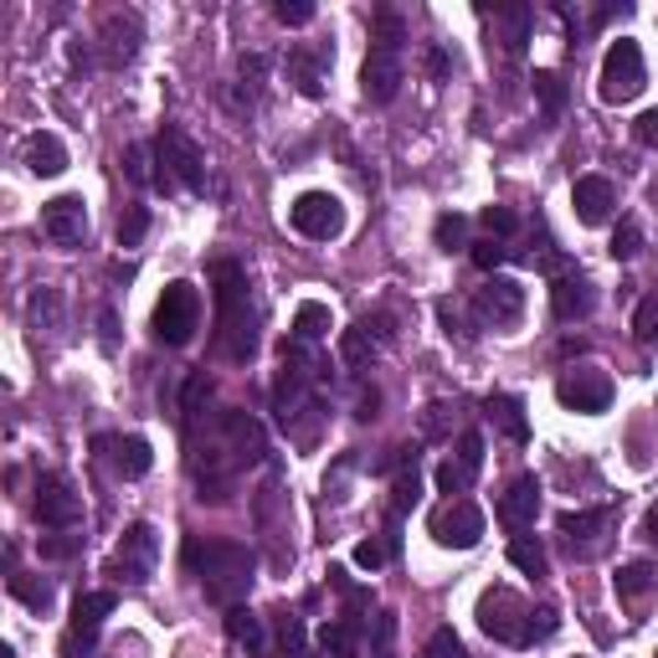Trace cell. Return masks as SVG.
<instances>
[{
  "label": "cell",
  "instance_id": "cell-1",
  "mask_svg": "<svg viewBox=\"0 0 658 658\" xmlns=\"http://www.w3.org/2000/svg\"><path fill=\"white\" fill-rule=\"evenodd\" d=\"M211 283H217V350L232 365H248L257 355V325H263L252 283L232 257L211 263Z\"/></svg>",
  "mask_w": 658,
  "mask_h": 658
},
{
  "label": "cell",
  "instance_id": "cell-2",
  "mask_svg": "<svg viewBox=\"0 0 658 658\" xmlns=\"http://www.w3.org/2000/svg\"><path fill=\"white\" fill-rule=\"evenodd\" d=\"M186 566L217 607H242L252 581H257V556L237 540H201L196 535V540H186Z\"/></svg>",
  "mask_w": 658,
  "mask_h": 658
},
{
  "label": "cell",
  "instance_id": "cell-3",
  "mask_svg": "<svg viewBox=\"0 0 658 658\" xmlns=\"http://www.w3.org/2000/svg\"><path fill=\"white\" fill-rule=\"evenodd\" d=\"M155 190H190V196H201L206 190V160L201 150L190 144V134H180L175 124L160 129L155 140Z\"/></svg>",
  "mask_w": 658,
  "mask_h": 658
},
{
  "label": "cell",
  "instance_id": "cell-4",
  "mask_svg": "<svg viewBox=\"0 0 658 658\" xmlns=\"http://www.w3.org/2000/svg\"><path fill=\"white\" fill-rule=\"evenodd\" d=\"M201 329V288L186 278L165 283L155 304V340L160 346H190V335Z\"/></svg>",
  "mask_w": 658,
  "mask_h": 658
},
{
  "label": "cell",
  "instance_id": "cell-5",
  "mask_svg": "<svg viewBox=\"0 0 658 658\" xmlns=\"http://www.w3.org/2000/svg\"><path fill=\"white\" fill-rule=\"evenodd\" d=\"M648 83V67H643V52L633 36H617L602 57V78H596V98L602 103H633Z\"/></svg>",
  "mask_w": 658,
  "mask_h": 658
},
{
  "label": "cell",
  "instance_id": "cell-6",
  "mask_svg": "<svg viewBox=\"0 0 658 658\" xmlns=\"http://www.w3.org/2000/svg\"><path fill=\"white\" fill-rule=\"evenodd\" d=\"M612 376L602 371V365H571V371H561V381H556V402H561L566 412H581V417H596V412L612 407Z\"/></svg>",
  "mask_w": 658,
  "mask_h": 658
},
{
  "label": "cell",
  "instance_id": "cell-7",
  "mask_svg": "<svg viewBox=\"0 0 658 658\" xmlns=\"http://www.w3.org/2000/svg\"><path fill=\"white\" fill-rule=\"evenodd\" d=\"M525 623H530V607H525L509 586H494V592L479 596V627H484L494 643L525 648Z\"/></svg>",
  "mask_w": 658,
  "mask_h": 658
},
{
  "label": "cell",
  "instance_id": "cell-8",
  "mask_svg": "<svg viewBox=\"0 0 658 658\" xmlns=\"http://www.w3.org/2000/svg\"><path fill=\"white\" fill-rule=\"evenodd\" d=\"M288 221H294L298 237L329 242V237L346 232V206H340V196H329V190H304V196L288 206Z\"/></svg>",
  "mask_w": 658,
  "mask_h": 658
},
{
  "label": "cell",
  "instance_id": "cell-9",
  "mask_svg": "<svg viewBox=\"0 0 658 658\" xmlns=\"http://www.w3.org/2000/svg\"><path fill=\"white\" fill-rule=\"evenodd\" d=\"M432 540L442 550H473L484 540V509L473 500H448L432 509Z\"/></svg>",
  "mask_w": 658,
  "mask_h": 658
},
{
  "label": "cell",
  "instance_id": "cell-10",
  "mask_svg": "<svg viewBox=\"0 0 658 658\" xmlns=\"http://www.w3.org/2000/svg\"><path fill=\"white\" fill-rule=\"evenodd\" d=\"M155 556H160V540H155V525H129L124 540H119V550H113V566L109 577L129 581V586H144L150 581V571H155Z\"/></svg>",
  "mask_w": 658,
  "mask_h": 658
},
{
  "label": "cell",
  "instance_id": "cell-11",
  "mask_svg": "<svg viewBox=\"0 0 658 658\" xmlns=\"http://www.w3.org/2000/svg\"><path fill=\"white\" fill-rule=\"evenodd\" d=\"M402 78H407L402 47H392V42H371L365 67H361V94L371 98V103H392V98L402 94Z\"/></svg>",
  "mask_w": 658,
  "mask_h": 658
},
{
  "label": "cell",
  "instance_id": "cell-12",
  "mask_svg": "<svg viewBox=\"0 0 658 658\" xmlns=\"http://www.w3.org/2000/svg\"><path fill=\"white\" fill-rule=\"evenodd\" d=\"M113 612V592H83L78 602H73V627H67V658H78V654H94V643H98V627H103V617Z\"/></svg>",
  "mask_w": 658,
  "mask_h": 658
},
{
  "label": "cell",
  "instance_id": "cell-13",
  "mask_svg": "<svg viewBox=\"0 0 658 658\" xmlns=\"http://www.w3.org/2000/svg\"><path fill=\"white\" fill-rule=\"evenodd\" d=\"M78 515H83V504L73 494V484H67L63 473H42L36 479V519L52 525V530H67V525H78Z\"/></svg>",
  "mask_w": 658,
  "mask_h": 658
},
{
  "label": "cell",
  "instance_id": "cell-14",
  "mask_svg": "<svg viewBox=\"0 0 658 658\" xmlns=\"http://www.w3.org/2000/svg\"><path fill=\"white\" fill-rule=\"evenodd\" d=\"M484 21H494V42H500L509 57H525L535 32V11L525 0H504V6H484Z\"/></svg>",
  "mask_w": 658,
  "mask_h": 658
},
{
  "label": "cell",
  "instance_id": "cell-15",
  "mask_svg": "<svg viewBox=\"0 0 658 658\" xmlns=\"http://www.w3.org/2000/svg\"><path fill=\"white\" fill-rule=\"evenodd\" d=\"M550 309H556V319H561V325H571V319H592V309H596L592 278H586V273H577V267L556 273V278H550Z\"/></svg>",
  "mask_w": 658,
  "mask_h": 658
},
{
  "label": "cell",
  "instance_id": "cell-16",
  "mask_svg": "<svg viewBox=\"0 0 658 658\" xmlns=\"http://www.w3.org/2000/svg\"><path fill=\"white\" fill-rule=\"evenodd\" d=\"M42 232L57 248H78L83 237H88V206H83V196H52L42 206Z\"/></svg>",
  "mask_w": 658,
  "mask_h": 658
},
{
  "label": "cell",
  "instance_id": "cell-17",
  "mask_svg": "<svg viewBox=\"0 0 658 658\" xmlns=\"http://www.w3.org/2000/svg\"><path fill=\"white\" fill-rule=\"evenodd\" d=\"M535 515H540V479H535V473H519L515 484L500 494V525L525 535L535 525Z\"/></svg>",
  "mask_w": 658,
  "mask_h": 658
},
{
  "label": "cell",
  "instance_id": "cell-18",
  "mask_svg": "<svg viewBox=\"0 0 658 658\" xmlns=\"http://www.w3.org/2000/svg\"><path fill=\"white\" fill-rule=\"evenodd\" d=\"M479 314H484L489 325H515L519 314H525V288L515 278H504V273H489V283L479 288Z\"/></svg>",
  "mask_w": 658,
  "mask_h": 658
},
{
  "label": "cell",
  "instance_id": "cell-19",
  "mask_svg": "<svg viewBox=\"0 0 658 658\" xmlns=\"http://www.w3.org/2000/svg\"><path fill=\"white\" fill-rule=\"evenodd\" d=\"M571 206H577L581 227H602L617 211V186H612L607 175H581L577 186H571Z\"/></svg>",
  "mask_w": 658,
  "mask_h": 658
},
{
  "label": "cell",
  "instance_id": "cell-20",
  "mask_svg": "<svg viewBox=\"0 0 658 658\" xmlns=\"http://www.w3.org/2000/svg\"><path fill=\"white\" fill-rule=\"evenodd\" d=\"M94 448L109 458L119 479H144V473L155 469V453H150V442L144 438H98Z\"/></svg>",
  "mask_w": 658,
  "mask_h": 658
},
{
  "label": "cell",
  "instance_id": "cell-21",
  "mask_svg": "<svg viewBox=\"0 0 658 658\" xmlns=\"http://www.w3.org/2000/svg\"><path fill=\"white\" fill-rule=\"evenodd\" d=\"M612 525H617V509H607V504H602V509H566V515L556 519V530H561L566 540H571V550H577V546H592V540H602V535H607Z\"/></svg>",
  "mask_w": 658,
  "mask_h": 658
},
{
  "label": "cell",
  "instance_id": "cell-22",
  "mask_svg": "<svg viewBox=\"0 0 658 658\" xmlns=\"http://www.w3.org/2000/svg\"><path fill=\"white\" fill-rule=\"evenodd\" d=\"M98 36H103V63L109 67L134 63V52H140V17H119V11H113Z\"/></svg>",
  "mask_w": 658,
  "mask_h": 658
},
{
  "label": "cell",
  "instance_id": "cell-23",
  "mask_svg": "<svg viewBox=\"0 0 658 658\" xmlns=\"http://www.w3.org/2000/svg\"><path fill=\"white\" fill-rule=\"evenodd\" d=\"M423 453L417 448H396V484H392V515H407L423 500Z\"/></svg>",
  "mask_w": 658,
  "mask_h": 658
},
{
  "label": "cell",
  "instance_id": "cell-24",
  "mask_svg": "<svg viewBox=\"0 0 658 658\" xmlns=\"http://www.w3.org/2000/svg\"><path fill=\"white\" fill-rule=\"evenodd\" d=\"M489 417H494V427H500L509 442H530V417H525V402L509 392H494L489 396Z\"/></svg>",
  "mask_w": 658,
  "mask_h": 658
},
{
  "label": "cell",
  "instance_id": "cell-25",
  "mask_svg": "<svg viewBox=\"0 0 658 658\" xmlns=\"http://www.w3.org/2000/svg\"><path fill=\"white\" fill-rule=\"evenodd\" d=\"M319 648H325L329 658H361V623L355 617H335V623L319 627Z\"/></svg>",
  "mask_w": 658,
  "mask_h": 658
},
{
  "label": "cell",
  "instance_id": "cell-26",
  "mask_svg": "<svg viewBox=\"0 0 658 658\" xmlns=\"http://www.w3.org/2000/svg\"><path fill=\"white\" fill-rule=\"evenodd\" d=\"M26 171L32 175H63L67 171V144L57 134H32L26 140Z\"/></svg>",
  "mask_w": 658,
  "mask_h": 658
},
{
  "label": "cell",
  "instance_id": "cell-27",
  "mask_svg": "<svg viewBox=\"0 0 658 658\" xmlns=\"http://www.w3.org/2000/svg\"><path fill=\"white\" fill-rule=\"evenodd\" d=\"M227 638L237 648H248V654H263L267 648V633H263V617L252 607H227Z\"/></svg>",
  "mask_w": 658,
  "mask_h": 658
},
{
  "label": "cell",
  "instance_id": "cell-28",
  "mask_svg": "<svg viewBox=\"0 0 658 658\" xmlns=\"http://www.w3.org/2000/svg\"><path fill=\"white\" fill-rule=\"evenodd\" d=\"M329 304H319V298H304L294 314V340H304V346H314V340H325L329 335Z\"/></svg>",
  "mask_w": 658,
  "mask_h": 658
},
{
  "label": "cell",
  "instance_id": "cell-29",
  "mask_svg": "<svg viewBox=\"0 0 658 658\" xmlns=\"http://www.w3.org/2000/svg\"><path fill=\"white\" fill-rule=\"evenodd\" d=\"M288 78H294V88L304 98H325V67L309 52H288Z\"/></svg>",
  "mask_w": 658,
  "mask_h": 658
},
{
  "label": "cell",
  "instance_id": "cell-30",
  "mask_svg": "<svg viewBox=\"0 0 658 658\" xmlns=\"http://www.w3.org/2000/svg\"><path fill=\"white\" fill-rule=\"evenodd\" d=\"M340 355H346L350 371H365V365L376 361V340H371V325H350L340 335Z\"/></svg>",
  "mask_w": 658,
  "mask_h": 658
},
{
  "label": "cell",
  "instance_id": "cell-31",
  "mask_svg": "<svg viewBox=\"0 0 658 658\" xmlns=\"http://www.w3.org/2000/svg\"><path fill=\"white\" fill-rule=\"evenodd\" d=\"M509 566H519L525 577H546L550 556H546V546H540L535 535H515V540H509Z\"/></svg>",
  "mask_w": 658,
  "mask_h": 658
},
{
  "label": "cell",
  "instance_id": "cell-32",
  "mask_svg": "<svg viewBox=\"0 0 658 658\" xmlns=\"http://www.w3.org/2000/svg\"><path fill=\"white\" fill-rule=\"evenodd\" d=\"M658 586V571L648 561H627V566H617V596L623 602H638L643 592H654Z\"/></svg>",
  "mask_w": 658,
  "mask_h": 658
},
{
  "label": "cell",
  "instance_id": "cell-33",
  "mask_svg": "<svg viewBox=\"0 0 658 658\" xmlns=\"http://www.w3.org/2000/svg\"><path fill=\"white\" fill-rule=\"evenodd\" d=\"M530 83H535V98H540L546 119H561V109H566V78L561 73H556V67H540Z\"/></svg>",
  "mask_w": 658,
  "mask_h": 658
},
{
  "label": "cell",
  "instance_id": "cell-34",
  "mask_svg": "<svg viewBox=\"0 0 658 658\" xmlns=\"http://www.w3.org/2000/svg\"><path fill=\"white\" fill-rule=\"evenodd\" d=\"M432 237H438V248H442V252L473 248V242H469V217H458V211H442V217L432 221Z\"/></svg>",
  "mask_w": 658,
  "mask_h": 658
},
{
  "label": "cell",
  "instance_id": "cell-35",
  "mask_svg": "<svg viewBox=\"0 0 658 658\" xmlns=\"http://www.w3.org/2000/svg\"><path fill=\"white\" fill-rule=\"evenodd\" d=\"M479 227H484L494 242H509V237L519 232V211L515 206H484V211H479Z\"/></svg>",
  "mask_w": 658,
  "mask_h": 658
},
{
  "label": "cell",
  "instance_id": "cell-36",
  "mask_svg": "<svg viewBox=\"0 0 658 658\" xmlns=\"http://www.w3.org/2000/svg\"><path fill=\"white\" fill-rule=\"evenodd\" d=\"M11 596H21V602L36 607V612H47L52 607V581H36V577H26V571H11Z\"/></svg>",
  "mask_w": 658,
  "mask_h": 658
},
{
  "label": "cell",
  "instance_id": "cell-37",
  "mask_svg": "<svg viewBox=\"0 0 658 658\" xmlns=\"http://www.w3.org/2000/svg\"><path fill=\"white\" fill-rule=\"evenodd\" d=\"M612 257H617V263H633V257H638L643 252V227L633 217H623L617 221V232H612Z\"/></svg>",
  "mask_w": 658,
  "mask_h": 658
},
{
  "label": "cell",
  "instance_id": "cell-38",
  "mask_svg": "<svg viewBox=\"0 0 658 658\" xmlns=\"http://www.w3.org/2000/svg\"><path fill=\"white\" fill-rule=\"evenodd\" d=\"M124 175L134 186H155V150L150 144H129L124 150Z\"/></svg>",
  "mask_w": 658,
  "mask_h": 658
},
{
  "label": "cell",
  "instance_id": "cell-39",
  "mask_svg": "<svg viewBox=\"0 0 658 658\" xmlns=\"http://www.w3.org/2000/svg\"><path fill=\"white\" fill-rule=\"evenodd\" d=\"M144 232H150V206H124V217H119V248H140Z\"/></svg>",
  "mask_w": 658,
  "mask_h": 658
},
{
  "label": "cell",
  "instance_id": "cell-40",
  "mask_svg": "<svg viewBox=\"0 0 658 658\" xmlns=\"http://www.w3.org/2000/svg\"><path fill=\"white\" fill-rule=\"evenodd\" d=\"M633 335H638L643 346H654L658 340V294H648L638 309H633Z\"/></svg>",
  "mask_w": 658,
  "mask_h": 658
},
{
  "label": "cell",
  "instance_id": "cell-41",
  "mask_svg": "<svg viewBox=\"0 0 658 658\" xmlns=\"http://www.w3.org/2000/svg\"><path fill=\"white\" fill-rule=\"evenodd\" d=\"M273 617H278V633H283V654L309 658V648H304V623H298L294 612H273Z\"/></svg>",
  "mask_w": 658,
  "mask_h": 658
},
{
  "label": "cell",
  "instance_id": "cell-42",
  "mask_svg": "<svg viewBox=\"0 0 658 658\" xmlns=\"http://www.w3.org/2000/svg\"><path fill=\"white\" fill-rule=\"evenodd\" d=\"M469 484H473V469H469V463H453V458H448V463H438V489L448 494V500H453V494H463Z\"/></svg>",
  "mask_w": 658,
  "mask_h": 658
},
{
  "label": "cell",
  "instance_id": "cell-43",
  "mask_svg": "<svg viewBox=\"0 0 658 658\" xmlns=\"http://www.w3.org/2000/svg\"><path fill=\"white\" fill-rule=\"evenodd\" d=\"M473 263L484 267V273H494V267L504 263V257H515V248H509V242H494V237H484V242H473Z\"/></svg>",
  "mask_w": 658,
  "mask_h": 658
},
{
  "label": "cell",
  "instance_id": "cell-44",
  "mask_svg": "<svg viewBox=\"0 0 658 658\" xmlns=\"http://www.w3.org/2000/svg\"><path fill=\"white\" fill-rule=\"evenodd\" d=\"M556 627H561L556 607H535V612H530V623H525V648H530V643H546L550 633H556Z\"/></svg>",
  "mask_w": 658,
  "mask_h": 658
},
{
  "label": "cell",
  "instance_id": "cell-45",
  "mask_svg": "<svg viewBox=\"0 0 658 658\" xmlns=\"http://www.w3.org/2000/svg\"><path fill=\"white\" fill-rule=\"evenodd\" d=\"M386 561H392V546H386V540H376V535L355 546V566H361V571H381Z\"/></svg>",
  "mask_w": 658,
  "mask_h": 658
},
{
  "label": "cell",
  "instance_id": "cell-46",
  "mask_svg": "<svg viewBox=\"0 0 658 658\" xmlns=\"http://www.w3.org/2000/svg\"><path fill=\"white\" fill-rule=\"evenodd\" d=\"M423 658H463V643H458V633H453V627H438V633L427 638Z\"/></svg>",
  "mask_w": 658,
  "mask_h": 658
},
{
  "label": "cell",
  "instance_id": "cell-47",
  "mask_svg": "<svg viewBox=\"0 0 658 658\" xmlns=\"http://www.w3.org/2000/svg\"><path fill=\"white\" fill-rule=\"evenodd\" d=\"M273 17H278L283 26H309L314 6H309V0H278V6H273Z\"/></svg>",
  "mask_w": 658,
  "mask_h": 658
},
{
  "label": "cell",
  "instance_id": "cell-48",
  "mask_svg": "<svg viewBox=\"0 0 658 658\" xmlns=\"http://www.w3.org/2000/svg\"><path fill=\"white\" fill-rule=\"evenodd\" d=\"M458 463H469L473 473L484 469V438H479V432H463V438H458Z\"/></svg>",
  "mask_w": 658,
  "mask_h": 658
},
{
  "label": "cell",
  "instance_id": "cell-49",
  "mask_svg": "<svg viewBox=\"0 0 658 658\" xmlns=\"http://www.w3.org/2000/svg\"><path fill=\"white\" fill-rule=\"evenodd\" d=\"M633 140L648 144V150H658V109H648V113L633 119Z\"/></svg>",
  "mask_w": 658,
  "mask_h": 658
},
{
  "label": "cell",
  "instance_id": "cell-50",
  "mask_svg": "<svg viewBox=\"0 0 658 658\" xmlns=\"http://www.w3.org/2000/svg\"><path fill=\"white\" fill-rule=\"evenodd\" d=\"M32 319L36 325H57V294H52V288L32 294Z\"/></svg>",
  "mask_w": 658,
  "mask_h": 658
},
{
  "label": "cell",
  "instance_id": "cell-51",
  "mask_svg": "<svg viewBox=\"0 0 658 658\" xmlns=\"http://www.w3.org/2000/svg\"><path fill=\"white\" fill-rule=\"evenodd\" d=\"M427 78H448V73H453V57H448V52L442 47H427Z\"/></svg>",
  "mask_w": 658,
  "mask_h": 658
},
{
  "label": "cell",
  "instance_id": "cell-52",
  "mask_svg": "<svg viewBox=\"0 0 658 658\" xmlns=\"http://www.w3.org/2000/svg\"><path fill=\"white\" fill-rule=\"evenodd\" d=\"M73 550H78V540H63V535H47V540H42V556H52V561H63Z\"/></svg>",
  "mask_w": 658,
  "mask_h": 658
},
{
  "label": "cell",
  "instance_id": "cell-53",
  "mask_svg": "<svg viewBox=\"0 0 658 658\" xmlns=\"http://www.w3.org/2000/svg\"><path fill=\"white\" fill-rule=\"evenodd\" d=\"M617 17H633V6H627V0H623V6H596L592 26H607V21H617Z\"/></svg>",
  "mask_w": 658,
  "mask_h": 658
},
{
  "label": "cell",
  "instance_id": "cell-54",
  "mask_svg": "<svg viewBox=\"0 0 658 658\" xmlns=\"http://www.w3.org/2000/svg\"><path fill=\"white\" fill-rule=\"evenodd\" d=\"M643 540H654L658 546V500L648 504V515H643Z\"/></svg>",
  "mask_w": 658,
  "mask_h": 658
}]
</instances>
